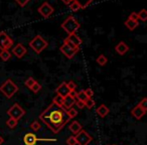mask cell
<instances>
[{
	"label": "cell",
	"instance_id": "30",
	"mask_svg": "<svg viewBox=\"0 0 147 145\" xmlns=\"http://www.w3.org/2000/svg\"><path fill=\"white\" fill-rule=\"evenodd\" d=\"M67 116H69V118L71 119L78 115V112H77V110L75 108H71V109H69V110H67Z\"/></svg>",
	"mask_w": 147,
	"mask_h": 145
},
{
	"label": "cell",
	"instance_id": "29",
	"mask_svg": "<svg viewBox=\"0 0 147 145\" xmlns=\"http://www.w3.org/2000/svg\"><path fill=\"white\" fill-rule=\"evenodd\" d=\"M76 98L78 99L79 101H82V102H85V101L87 100V96L85 95V93H84V91H80V92H78L77 93V96H76Z\"/></svg>",
	"mask_w": 147,
	"mask_h": 145
},
{
	"label": "cell",
	"instance_id": "4",
	"mask_svg": "<svg viewBox=\"0 0 147 145\" xmlns=\"http://www.w3.org/2000/svg\"><path fill=\"white\" fill-rule=\"evenodd\" d=\"M49 43L47 41L43 38L40 35H36L33 39H31L30 42H29V47L33 49V51L36 53H42V51H45Z\"/></svg>",
	"mask_w": 147,
	"mask_h": 145
},
{
	"label": "cell",
	"instance_id": "39",
	"mask_svg": "<svg viewBox=\"0 0 147 145\" xmlns=\"http://www.w3.org/2000/svg\"><path fill=\"white\" fill-rule=\"evenodd\" d=\"M129 19H131V20H135V21H138V14H137L136 12H132L130 15H129L128 17Z\"/></svg>",
	"mask_w": 147,
	"mask_h": 145
},
{
	"label": "cell",
	"instance_id": "2",
	"mask_svg": "<svg viewBox=\"0 0 147 145\" xmlns=\"http://www.w3.org/2000/svg\"><path fill=\"white\" fill-rule=\"evenodd\" d=\"M18 91V87L13 83V81H11L10 79L6 80L0 86V92L2 93L7 99H10L13 97V95Z\"/></svg>",
	"mask_w": 147,
	"mask_h": 145
},
{
	"label": "cell",
	"instance_id": "18",
	"mask_svg": "<svg viewBox=\"0 0 147 145\" xmlns=\"http://www.w3.org/2000/svg\"><path fill=\"white\" fill-rule=\"evenodd\" d=\"M96 112H97V114H98L99 116L102 117V118H104V117H106L107 115L109 114V109H108V107H107L106 105H101V106L97 109Z\"/></svg>",
	"mask_w": 147,
	"mask_h": 145
},
{
	"label": "cell",
	"instance_id": "23",
	"mask_svg": "<svg viewBox=\"0 0 147 145\" xmlns=\"http://www.w3.org/2000/svg\"><path fill=\"white\" fill-rule=\"evenodd\" d=\"M96 61H97V63H98V65H105L107 63V61H108V59H107V57H105L104 55H100L98 57H97Z\"/></svg>",
	"mask_w": 147,
	"mask_h": 145
},
{
	"label": "cell",
	"instance_id": "16",
	"mask_svg": "<svg viewBox=\"0 0 147 145\" xmlns=\"http://www.w3.org/2000/svg\"><path fill=\"white\" fill-rule=\"evenodd\" d=\"M69 131L75 135H77L81 130H83L82 126H81V124L78 122V121H74V122H71L69 126Z\"/></svg>",
	"mask_w": 147,
	"mask_h": 145
},
{
	"label": "cell",
	"instance_id": "24",
	"mask_svg": "<svg viewBox=\"0 0 147 145\" xmlns=\"http://www.w3.org/2000/svg\"><path fill=\"white\" fill-rule=\"evenodd\" d=\"M16 125H17V120H15V119H13V118H9L8 120L6 121V126L10 129L14 128Z\"/></svg>",
	"mask_w": 147,
	"mask_h": 145
},
{
	"label": "cell",
	"instance_id": "26",
	"mask_svg": "<svg viewBox=\"0 0 147 145\" xmlns=\"http://www.w3.org/2000/svg\"><path fill=\"white\" fill-rule=\"evenodd\" d=\"M69 8H71V11H78L79 9H81V6L79 5V3L77 2V1H75V0H73L71 1V3L69 5Z\"/></svg>",
	"mask_w": 147,
	"mask_h": 145
},
{
	"label": "cell",
	"instance_id": "42",
	"mask_svg": "<svg viewBox=\"0 0 147 145\" xmlns=\"http://www.w3.org/2000/svg\"><path fill=\"white\" fill-rule=\"evenodd\" d=\"M4 142V139L2 138V137L0 136V145H2V143Z\"/></svg>",
	"mask_w": 147,
	"mask_h": 145
},
{
	"label": "cell",
	"instance_id": "5",
	"mask_svg": "<svg viewBox=\"0 0 147 145\" xmlns=\"http://www.w3.org/2000/svg\"><path fill=\"white\" fill-rule=\"evenodd\" d=\"M7 114H8L9 118H13L15 120L18 121L19 119H21L24 116L25 112L18 104H14L8 111H7Z\"/></svg>",
	"mask_w": 147,
	"mask_h": 145
},
{
	"label": "cell",
	"instance_id": "34",
	"mask_svg": "<svg viewBox=\"0 0 147 145\" xmlns=\"http://www.w3.org/2000/svg\"><path fill=\"white\" fill-rule=\"evenodd\" d=\"M63 43H65L67 45H69V47H71V49H79V51H80V47H76V45H74V43H71V41H69L67 38H65V40H63Z\"/></svg>",
	"mask_w": 147,
	"mask_h": 145
},
{
	"label": "cell",
	"instance_id": "22",
	"mask_svg": "<svg viewBox=\"0 0 147 145\" xmlns=\"http://www.w3.org/2000/svg\"><path fill=\"white\" fill-rule=\"evenodd\" d=\"M75 1H77V2L79 3V5L81 6V9L82 8L84 9V8H86L87 6H89L94 0H75Z\"/></svg>",
	"mask_w": 147,
	"mask_h": 145
},
{
	"label": "cell",
	"instance_id": "38",
	"mask_svg": "<svg viewBox=\"0 0 147 145\" xmlns=\"http://www.w3.org/2000/svg\"><path fill=\"white\" fill-rule=\"evenodd\" d=\"M15 1H16V3H18L21 7H23V6H25L30 0H15Z\"/></svg>",
	"mask_w": 147,
	"mask_h": 145
},
{
	"label": "cell",
	"instance_id": "12",
	"mask_svg": "<svg viewBox=\"0 0 147 145\" xmlns=\"http://www.w3.org/2000/svg\"><path fill=\"white\" fill-rule=\"evenodd\" d=\"M37 139L38 138L36 137V135H35L34 133H31V132L26 133L25 136L23 137V141H24L25 145H35L37 141H38Z\"/></svg>",
	"mask_w": 147,
	"mask_h": 145
},
{
	"label": "cell",
	"instance_id": "31",
	"mask_svg": "<svg viewBox=\"0 0 147 145\" xmlns=\"http://www.w3.org/2000/svg\"><path fill=\"white\" fill-rule=\"evenodd\" d=\"M35 82H36V81H35L34 79H33V78H31V77H29V78L27 79V80L24 82V85L27 87V88H29V89H30L31 87H32L33 85H34V83H35Z\"/></svg>",
	"mask_w": 147,
	"mask_h": 145
},
{
	"label": "cell",
	"instance_id": "8",
	"mask_svg": "<svg viewBox=\"0 0 147 145\" xmlns=\"http://www.w3.org/2000/svg\"><path fill=\"white\" fill-rule=\"evenodd\" d=\"M53 10H55V9H53V7L51 6L49 2H45V3H42V5H40V6H39L38 13L42 17L47 18V17H49L51 14H53Z\"/></svg>",
	"mask_w": 147,
	"mask_h": 145
},
{
	"label": "cell",
	"instance_id": "17",
	"mask_svg": "<svg viewBox=\"0 0 147 145\" xmlns=\"http://www.w3.org/2000/svg\"><path fill=\"white\" fill-rule=\"evenodd\" d=\"M67 39H69V41H71V43H74V45H76V47H80V45H82V39L80 38V37L78 36V35L76 34V33H73V34H69V37H67Z\"/></svg>",
	"mask_w": 147,
	"mask_h": 145
},
{
	"label": "cell",
	"instance_id": "7",
	"mask_svg": "<svg viewBox=\"0 0 147 145\" xmlns=\"http://www.w3.org/2000/svg\"><path fill=\"white\" fill-rule=\"evenodd\" d=\"M76 142L78 145H88L92 141V137L88 134L85 130H81L78 134L75 136Z\"/></svg>",
	"mask_w": 147,
	"mask_h": 145
},
{
	"label": "cell",
	"instance_id": "27",
	"mask_svg": "<svg viewBox=\"0 0 147 145\" xmlns=\"http://www.w3.org/2000/svg\"><path fill=\"white\" fill-rule=\"evenodd\" d=\"M84 105H85V107H87L88 109H91V108H93V107L95 106V101L93 100L92 98H88L84 102Z\"/></svg>",
	"mask_w": 147,
	"mask_h": 145
},
{
	"label": "cell",
	"instance_id": "35",
	"mask_svg": "<svg viewBox=\"0 0 147 145\" xmlns=\"http://www.w3.org/2000/svg\"><path fill=\"white\" fill-rule=\"evenodd\" d=\"M67 145H77L75 136H69V138L67 139Z\"/></svg>",
	"mask_w": 147,
	"mask_h": 145
},
{
	"label": "cell",
	"instance_id": "11",
	"mask_svg": "<svg viewBox=\"0 0 147 145\" xmlns=\"http://www.w3.org/2000/svg\"><path fill=\"white\" fill-rule=\"evenodd\" d=\"M55 93L57 94V96H61V97H63V98H65V97L69 96L71 91L67 88V83H61V84L55 89Z\"/></svg>",
	"mask_w": 147,
	"mask_h": 145
},
{
	"label": "cell",
	"instance_id": "41",
	"mask_svg": "<svg viewBox=\"0 0 147 145\" xmlns=\"http://www.w3.org/2000/svg\"><path fill=\"white\" fill-rule=\"evenodd\" d=\"M61 1H63V2L65 3V5H69L71 3V1H73V0H61Z\"/></svg>",
	"mask_w": 147,
	"mask_h": 145
},
{
	"label": "cell",
	"instance_id": "21",
	"mask_svg": "<svg viewBox=\"0 0 147 145\" xmlns=\"http://www.w3.org/2000/svg\"><path fill=\"white\" fill-rule=\"evenodd\" d=\"M11 57V53L8 51H0V59L3 61H7Z\"/></svg>",
	"mask_w": 147,
	"mask_h": 145
},
{
	"label": "cell",
	"instance_id": "13",
	"mask_svg": "<svg viewBox=\"0 0 147 145\" xmlns=\"http://www.w3.org/2000/svg\"><path fill=\"white\" fill-rule=\"evenodd\" d=\"M75 103H76V99L73 98V97H71L69 95V96H67V97H65V98H63V108L67 111V110H69V109L73 108V106L75 105Z\"/></svg>",
	"mask_w": 147,
	"mask_h": 145
},
{
	"label": "cell",
	"instance_id": "19",
	"mask_svg": "<svg viewBox=\"0 0 147 145\" xmlns=\"http://www.w3.org/2000/svg\"><path fill=\"white\" fill-rule=\"evenodd\" d=\"M125 25H126V27L128 29H130V30H134L135 28H136L137 26H138V21H135V20H131V19H127L126 21H125L124 23Z\"/></svg>",
	"mask_w": 147,
	"mask_h": 145
},
{
	"label": "cell",
	"instance_id": "37",
	"mask_svg": "<svg viewBox=\"0 0 147 145\" xmlns=\"http://www.w3.org/2000/svg\"><path fill=\"white\" fill-rule=\"evenodd\" d=\"M84 93L87 96V98H92L93 95H94V92H93L92 89H86V90L84 91Z\"/></svg>",
	"mask_w": 147,
	"mask_h": 145
},
{
	"label": "cell",
	"instance_id": "10",
	"mask_svg": "<svg viewBox=\"0 0 147 145\" xmlns=\"http://www.w3.org/2000/svg\"><path fill=\"white\" fill-rule=\"evenodd\" d=\"M27 53V49L22 43H17L12 49V53L17 57V59H21L22 57H24V55Z\"/></svg>",
	"mask_w": 147,
	"mask_h": 145
},
{
	"label": "cell",
	"instance_id": "28",
	"mask_svg": "<svg viewBox=\"0 0 147 145\" xmlns=\"http://www.w3.org/2000/svg\"><path fill=\"white\" fill-rule=\"evenodd\" d=\"M30 129L32 131H34V132H36V131H38L39 129H40V124H39L38 121H33L32 123L30 124Z\"/></svg>",
	"mask_w": 147,
	"mask_h": 145
},
{
	"label": "cell",
	"instance_id": "33",
	"mask_svg": "<svg viewBox=\"0 0 147 145\" xmlns=\"http://www.w3.org/2000/svg\"><path fill=\"white\" fill-rule=\"evenodd\" d=\"M139 106L141 107V108L143 109L144 111H147V99L146 98H143L142 100L140 101V103H139Z\"/></svg>",
	"mask_w": 147,
	"mask_h": 145
},
{
	"label": "cell",
	"instance_id": "25",
	"mask_svg": "<svg viewBox=\"0 0 147 145\" xmlns=\"http://www.w3.org/2000/svg\"><path fill=\"white\" fill-rule=\"evenodd\" d=\"M137 14H138V19H140V20H142V21L147 20V11L145 10V9L140 10V12L137 13Z\"/></svg>",
	"mask_w": 147,
	"mask_h": 145
},
{
	"label": "cell",
	"instance_id": "36",
	"mask_svg": "<svg viewBox=\"0 0 147 145\" xmlns=\"http://www.w3.org/2000/svg\"><path fill=\"white\" fill-rule=\"evenodd\" d=\"M67 88H69V90L71 91H75L76 90V88H77V85L75 84V83L73 82V81H69V83H67Z\"/></svg>",
	"mask_w": 147,
	"mask_h": 145
},
{
	"label": "cell",
	"instance_id": "20",
	"mask_svg": "<svg viewBox=\"0 0 147 145\" xmlns=\"http://www.w3.org/2000/svg\"><path fill=\"white\" fill-rule=\"evenodd\" d=\"M53 104L55 106L59 107V108H63V98L61 96H57L53 98Z\"/></svg>",
	"mask_w": 147,
	"mask_h": 145
},
{
	"label": "cell",
	"instance_id": "40",
	"mask_svg": "<svg viewBox=\"0 0 147 145\" xmlns=\"http://www.w3.org/2000/svg\"><path fill=\"white\" fill-rule=\"evenodd\" d=\"M75 104L77 105V106L79 107V108L80 109H83L85 107V105H84V102H82V101H76V103H75Z\"/></svg>",
	"mask_w": 147,
	"mask_h": 145
},
{
	"label": "cell",
	"instance_id": "15",
	"mask_svg": "<svg viewBox=\"0 0 147 145\" xmlns=\"http://www.w3.org/2000/svg\"><path fill=\"white\" fill-rule=\"evenodd\" d=\"M115 51H116L117 53H119V55H125V53H126L127 51H129V47H128V45H127L125 42H123V41H120V42H119L118 45H116V47H115Z\"/></svg>",
	"mask_w": 147,
	"mask_h": 145
},
{
	"label": "cell",
	"instance_id": "9",
	"mask_svg": "<svg viewBox=\"0 0 147 145\" xmlns=\"http://www.w3.org/2000/svg\"><path fill=\"white\" fill-rule=\"evenodd\" d=\"M59 51H61V53H63V55L67 57V59H71L75 57V55L78 53L79 49H71L69 45H65V43H63V45H61V47H59Z\"/></svg>",
	"mask_w": 147,
	"mask_h": 145
},
{
	"label": "cell",
	"instance_id": "14",
	"mask_svg": "<svg viewBox=\"0 0 147 145\" xmlns=\"http://www.w3.org/2000/svg\"><path fill=\"white\" fill-rule=\"evenodd\" d=\"M145 113H146V111H144L142 108H141L139 105H137V106H135L134 108L131 110V114L133 115V116L135 117L136 119H141L143 116L145 115Z\"/></svg>",
	"mask_w": 147,
	"mask_h": 145
},
{
	"label": "cell",
	"instance_id": "1",
	"mask_svg": "<svg viewBox=\"0 0 147 145\" xmlns=\"http://www.w3.org/2000/svg\"><path fill=\"white\" fill-rule=\"evenodd\" d=\"M39 119L53 131L55 134L59 133L63 126L69 121L67 111L63 108H59L51 103L40 115Z\"/></svg>",
	"mask_w": 147,
	"mask_h": 145
},
{
	"label": "cell",
	"instance_id": "6",
	"mask_svg": "<svg viewBox=\"0 0 147 145\" xmlns=\"http://www.w3.org/2000/svg\"><path fill=\"white\" fill-rule=\"evenodd\" d=\"M13 45V39L5 32H0V51H8Z\"/></svg>",
	"mask_w": 147,
	"mask_h": 145
},
{
	"label": "cell",
	"instance_id": "3",
	"mask_svg": "<svg viewBox=\"0 0 147 145\" xmlns=\"http://www.w3.org/2000/svg\"><path fill=\"white\" fill-rule=\"evenodd\" d=\"M61 28L69 35L73 34V33H76V31L80 28V23L75 17L69 16L61 23Z\"/></svg>",
	"mask_w": 147,
	"mask_h": 145
},
{
	"label": "cell",
	"instance_id": "32",
	"mask_svg": "<svg viewBox=\"0 0 147 145\" xmlns=\"http://www.w3.org/2000/svg\"><path fill=\"white\" fill-rule=\"evenodd\" d=\"M40 89H41L40 84H38L37 82H35L34 85H33V86L30 88V90L32 91L33 93H37V92H39V90H40Z\"/></svg>",
	"mask_w": 147,
	"mask_h": 145
}]
</instances>
